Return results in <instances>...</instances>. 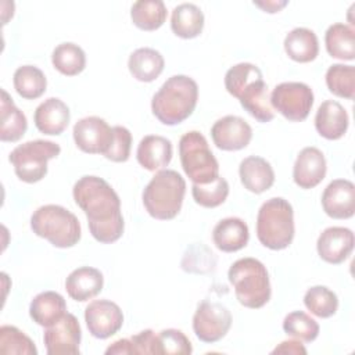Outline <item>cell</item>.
Here are the masks:
<instances>
[{"label": "cell", "mask_w": 355, "mask_h": 355, "mask_svg": "<svg viewBox=\"0 0 355 355\" xmlns=\"http://www.w3.org/2000/svg\"><path fill=\"white\" fill-rule=\"evenodd\" d=\"M76 205L85 212L90 234L103 244L121 239L125 222L121 200L104 179L93 175L82 176L72 189Z\"/></svg>", "instance_id": "obj_1"}, {"label": "cell", "mask_w": 355, "mask_h": 355, "mask_svg": "<svg viewBox=\"0 0 355 355\" xmlns=\"http://www.w3.org/2000/svg\"><path fill=\"white\" fill-rule=\"evenodd\" d=\"M225 87L258 122L265 123L275 118L268 85L257 65L240 62L229 68L225 75Z\"/></svg>", "instance_id": "obj_2"}, {"label": "cell", "mask_w": 355, "mask_h": 355, "mask_svg": "<svg viewBox=\"0 0 355 355\" xmlns=\"http://www.w3.org/2000/svg\"><path fill=\"white\" fill-rule=\"evenodd\" d=\"M198 100L196 80L186 75H173L153 96L151 111L164 125H178L187 119Z\"/></svg>", "instance_id": "obj_3"}, {"label": "cell", "mask_w": 355, "mask_h": 355, "mask_svg": "<svg viewBox=\"0 0 355 355\" xmlns=\"http://www.w3.org/2000/svg\"><path fill=\"white\" fill-rule=\"evenodd\" d=\"M186 182L173 169L158 171L143 190V205L158 220L173 219L182 208Z\"/></svg>", "instance_id": "obj_4"}, {"label": "cell", "mask_w": 355, "mask_h": 355, "mask_svg": "<svg viewBox=\"0 0 355 355\" xmlns=\"http://www.w3.org/2000/svg\"><path fill=\"white\" fill-rule=\"evenodd\" d=\"M227 277L237 301L245 308H262L270 300V282L265 265L255 258H241L229 268Z\"/></svg>", "instance_id": "obj_5"}, {"label": "cell", "mask_w": 355, "mask_h": 355, "mask_svg": "<svg viewBox=\"0 0 355 355\" xmlns=\"http://www.w3.org/2000/svg\"><path fill=\"white\" fill-rule=\"evenodd\" d=\"M257 237L269 250H284L294 239V211L291 204L273 197L265 201L257 215Z\"/></svg>", "instance_id": "obj_6"}, {"label": "cell", "mask_w": 355, "mask_h": 355, "mask_svg": "<svg viewBox=\"0 0 355 355\" xmlns=\"http://www.w3.org/2000/svg\"><path fill=\"white\" fill-rule=\"evenodd\" d=\"M31 229L57 248L73 247L82 236L78 218L67 208L55 204L39 207L31 216Z\"/></svg>", "instance_id": "obj_7"}, {"label": "cell", "mask_w": 355, "mask_h": 355, "mask_svg": "<svg viewBox=\"0 0 355 355\" xmlns=\"http://www.w3.org/2000/svg\"><path fill=\"white\" fill-rule=\"evenodd\" d=\"M179 155L182 168L193 183L207 184L219 176V164L202 133H184L179 140Z\"/></svg>", "instance_id": "obj_8"}, {"label": "cell", "mask_w": 355, "mask_h": 355, "mask_svg": "<svg viewBox=\"0 0 355 355\" xmlns=\"http://www.w3.org/2000/svg\"><path fill=\"white\" fill-rule=\"evenodd\" d=\"M61 147L50 140H31L17 146L10 153L15 175L25 183H36L47 175L49 159L60 155Z\"/></svg>", "instance_id": "obj_9"}, {"label": "cell", "mask_w": 355, "mask_h": 355, "mask_svg": "<svg viewBox=\"0 0 355 355\" xmlns=\"http://www.w3.org/2000/svg\"><path fill=\"white\" fill-rule=\"evenodd\" d=\"M270 105L291 122L306 119L313 105V92L302 82H283L272 90Z\"/></svg>", "instance_id": "obj_10"}, {"label": "cell", "mask_w": 355, "mask_h": 355, "mask_svg": "<svg viewBox=\"0 0 355 355\" xmlns=\"http://www.w3.org/2000/svg\"><path fill=\"white\" fill-rule=\"evenodd\" d=\"M230 326L232 313L225 305L208 300L198 304L193 316V330L198 340L216 343L226 336Z\"/></svg>", "instance_id": "obj_11"}, {"label": "cell", "mask_w": 355, "mask_h": 355, "mask_svg": "<svg viewBox=\"0 0 355 355\" xmlns=\"http://www.w3.org/2000/svg\"><path fill=\"white\" fill-rule=\"evenodd\" d=\"M82 338L75 315L67 312L57 323L46 327L43 341L49 355H78Z\"/></svg>", "instance_id": "obj_12"}, {"label": "cell", "mask_w": 355, "mask_h": 355, "mask_svg": "<svg viewBox=\"0 0 355 355\" xmlns=\"http://www.w3.org/2000/svg\"><path fill=\"white\" fill-rule=\"evenodd\" d=\"M89 333L100 340L114 336L123 324L121 308L110 300H94L85 309Z\"/></svg>", "instance_id": "obj_13"}, {"label": "cell", "mask_w": 355, "mask_h": 355, "mask_svg": "<svg viewBox=\"0 0 355 355\" xmlns=\"http://www.w3.org/2000/svg\"><path fill=\"white\" fill-rule=\"evenodd\" d=\"M73 140L87 154H105L112 140V128L100 116H86L73 125Z\"/></svg>", "instance_id": "obj_14"}, {"label": "cell", "mask_w": 355, "mask_h": 355, "mask_svg": "<svg viewBox=\"0 0 355 355\" xmlns=\"http://www.w3.org/2000/svg\"><path fill=\"white\" fill-rule=\"evenodd\" d=\"M211 137L219 150L237 151L250 144L252 129L243 118L226 115L212 125Z\"/></svg>", "instance_id": "obj_15"}, {"label": "cell", "mask_w": 355, "mask_h": 355, "mask_svg": "<svg viewBox=\"0 0 355 355\" xmlns=\"http://www.w3.org/2000/svg\"><path fill=\"white\" fill-rule=\"evenodd\" d=\"M354 243L355 237L351 229L331 226L324 229L318 237L316 250L324 262L338 265L349 257L354 250Z\"/></svg>", "instance_id": "obj_16"}, {"label": "cell", "mask_w": 355, "mask_h": 355, "mask_svg": "<svg viewBox=\"0 0 355 355\" xmlns=\"http://www.w3.org/2000/svg\"><path fill=\"white\" fill-rule=\"evenodd\" d=\"M322 207L333 219H348L355 212V186L351 180L336 179L322 194Z\"/></svg>", "instance_id": "obj_17"}, {"label": "cell", "mask_w": 355, "mask_h": 355, "mask_svg": "<svg viewBox=\"0 0 355 355\" xmlns=\"http://www.w3.org/2000/svg\"><path fill=\"white\" fill-rule=\"evenodd\" d=\"M326 158L316 147H305L300 151L294 168V183L301 189H312L318 186L326 176Z\"/></svg>", "instance_id": "obj_18"}, {"label": "cell", "mask_w": 355, "mask_h": 355, "mask_svg": "<svg viewBox=\"0 0 355 355\" xmlns=\"http://www.w3.org/2000/svg\"><path fill=\"white\" fill-rule=\"evenodd\" d=\"M69 119L71 114L68 105L57 97H50L40 103L33 115L37 130L49 136L61 135L67 129Z\"/></svg>", "instance_id": "obj_19"}, {"label": "cell", "mask_w": 355, "mask_h": 355, "mask_svg": "<svg viewBox=\"0 0 355 355\" xmlns=\"http://www.w3.org/2000/svg\"><path fill=\"white\" fill-rule=\"evenodd\" d=\"M348 123L349 118L345 108L334 100L323 101L315 115V128L327 140L341 139L348 129Z\"/></svg>", "instance_id": "obj_20"}, {"label": "cell", "mask_w": 355, "mask_h": 355, "mask_svg": "<svg viewBox=\"0 0 355 355\" xmlns=\"http://www.w3.org/2000/svg\"><path fill=\"white\" fill-rule=\"evenodd\" d=\"M239 175L244 189L255 194L269 190L275 183L273 168L265 158L257 155H250L240 162Z\"/></svg>", "instance_id": "obj_21"}, {"label": "cell", "mask_w": 355, "mask_h": 355, "mask_svg": "<svg viewBox=\"0 0 355 355\" xmlns=\"http://www.w3.org/2000/svg\"><path fill=\"white\" fill-rule=\"evenodd\" d=\"M136 158L144 169L151 172L161 171L172 159V143L164 136H144L137 146Z\"/></svg>", "instance_id": "obj_22"}, {"label": "cell", "mask_w": 355, "mask_h": 355, "mask_svg": "<svg viewBox=\"0 0 355 355\" xmlns=\"http://www.w3.org/2000/svg\"><path fill=\"white\" fill-rule=\"evenodd\" d=\"M104 286L103 273L92 266H80L72 270L65 280L68 295L79 302H85L96 297Z\"/></svg>", "instance_id": "obj_23"}, {"label": "cell", "mask_w": 355, "mask_h": 355, "mask_svg": "<svg viewBox=\"0 0 355 355\" xmlns=\"http://www.w3.org/2000/svg\"><path fill=\"white\" fill-rule=\"evenodd\" d=\"M248 239L250 232L247 223L236 216L219 220L212 230L214 244L223 252H234L244 248Z\"/></svg>", "instance_id": "obj_24"}, {"label": "cell", "mask_w": 355, "mask_h": 355, "mask_svg": "<svg viewBox=\"0 0 355 355\" xmlns=\"http://www.w3.org/2000/svg\"><path fill=\"white\" fill-rule=\"evenodd\" d=\"M67 313V304L61 294L43 291L37 294L29 305V315L35 323L49 327L57 323Z\"/></svg>", "instance_id": "obj_25"}, {"label": "cell", "mask_w": 355, "mask_h": 355, "mask_svg": "<svg viewBox=\"0 0 355 355\" xmlns=\"http://www.w3.org/2000/svg\"><path fill=\"white\" fill-rule=\"evenodd\" d=\"M164 57L159 51L151 47H140L135 50L129 60L128 68L132 76L139 82H153L164 71Z\"/></svg>", "instance_id": "obj_26"}, {"label": "cell", "mask_w": 355, "mask_h": 355, "mask_svg": "<svg viewBox=\"0 0 355 355\" xmlns=\"http://www.w3.org/2000/svg\"><path fill=\"white\" fill-rule=\"evenodd\" d=\"M0 140L1 141H18L28 129V121L25 114L15 107L10 94L1 89L0 100Z\"/></svg>", "instance_id": "obj_27"}, {"label": "cell", "mask_w": 355, "mask_h": 355, "mask_svg": "<svg viewBox=\"0 0 355 355\" xmlns=\"http://www.w3.org/2000/svg\"><path fill=\"white\" fill-rule=\"evenodd\" d=\"M171 28L182 39L197 37L204 28V14L196 4L182 3L172 11Z\"/></svg>", "instance_id": "obj_28"}, {"label": "cell", "mask_w": 355, "mask_h": 355, "mask_svg": "<svg viewBox=\"0 0 355 355\" xmlns=\"http://www.w3.org/2000/svg\"><path fill=\"white\" fill-rule=\"evenodd\" d=\"M284 50L297 62H311L319 53L318 37L308 28H294L284 37Z\"/></svg>", "instance_id": "obj_29"}, {"label": "cell", "mask_w": 355, "mask_h": 355, "mask_svg": "<svg viewBox=\"0 0 355 355\" xmlns=\"http://www.w3.org/2000/svg\"><path fill=\"white\" fill-rule=\"evenodd\" d=\"M327 53L333 58L351 61L355 58V32L345 24H333L324 35Z\"/></svg>", "instance_id": "obj_30"}, {"label": "cell", "mask_w": 355, "mask_h": 355, "mask_svg": "<svg viewBox=\"0 0 355 355\" xmlns=\"http://www.w3.org/2000/svg\"><path fill=\"white\" fill-rule=\"evenodd\" d=\"M132 22L141 31H155L166 19V7L161 0H140L130 8Z\"/></svg>", "instance_id": "obj_31"}, {"label": "cell", "mask_w": 355, "mask_h": 355, "mask_svg": "<svg viewBox=\"0 0 355 355\" xmlns=\"http://www.w3.org/2000/svg\"><path fill=\"white\" fill-rule=\"evenodd\" d=\"M12 82L17 93L26 100L39 98L47 87L44 73L33 65L18 67L14 72Z\"/></svg>", "instance_id": "obj_32"}, {"label": "cell", "mask_w": 355, "mask_h": 355, "mask_svg": "<svg viewBox=\"0 0 355 355\" xmlns=\"http://www.w3.org/2000/svg\"><path fill=\"white\" fill-rule=\"evenodd\" d=\"M51 62L60 73L65 76H75L85 69L86 55L78 44L65 42L53 50Z\"/></svg>", "instance_id": "obj_33"}, {"label": "cell", "mask_w": 355, "mask_h": 355, "mask_svg": "<svg viewBox=\"0 0 355 355\" xmlns=\"http://www.w3.org/2000/svg\"><path fill=\"white\" fill-rule=\"evenodd\" d=\"M326 85L334 96L352 100L355 93V68L352 65L333 64L326 71Z\"/></svg>", "instance_id": "obj_34"}, {"label": "cell", "mask_w": 355, "mask_h": 355, "mask_svg": "<svg viewBox=\"0 0 355 355\" xmlns=\"http://www.w3.org/2000/svg\"><path fill=\"white\" fill-rule=\"evenodd\" d=\"M304 304L318 318H330L338 309V298L326 286H313L306 290Z\"/></svg>", "instance_id": "obj_35"}, {"label": "cell", "mask_w": 355, "mask_h": 355, "mask_svg": "<svg viewBox=\"0 0 355 355\" xmlns=\"http://www.w3.org/2000/svg\"><path fill=\"white\" fill-rule=\"evenodd\" d=\"M191 194L194 201L204 208H215L223 204L229 196V183L225 178L218 176L207 184L193 183Z\"/></svg>", "instance_id": "obj_36"}, {"label": "cell", "mask_w": 355, "mask_h": 355, "mask_svg": "<svg viewBox=\"0 0 355 355\" xmlns=\"http://www.w3.org/2000/svg\"><path fill=\"white\" fill-rule=\"evenodd\" d=\"M283 330L290 337L311 343L319 334V324L308 313L302 311H294L284 318Z\"/></svg>", "instance_id": "obj_37"}, {"label": "cell", "mask_w": 355, "mask_h": 355, "mask_svg": "<svg viewBox=\"0 0 355 355\" xmlns=\"http://www.w3.org/2000/svg\"><path fill=\"white\" fill-rule=\"evenodd\" d=\"M0 354L36 355L35 343L15 326L4 324L0 327Z\"/></svg>", "instance_id": "obj_38"}, {"label": "cell", "mask_w": 355, "mask_h": 355, "mask_svg": "<svg viewBox=\"0 0 355 355\" xmlns=\"http://www.w3.org/2000/svg\"><path fill=\"white\" fill-rule=\"evenodd\" d=\"M130 147L132 133L125 126L116 125L112 128V140L104 157L114 162H125L130 155Z\"/></svg>", "instance_id": "obj_39"}, {"label": "cell", "mask_w": 355, "mask_h": 355, "mask_svg": "<svg viewBox=\"0 0 355 355\" xmlns=\"http://www.w3.org/2000/svg\"><path fill=\"white\" fill-rule=\"evenodd\" d=\"M161 354L189 355L193 351L190 340L186 334L176 329H165L158 333Z\"/></svg>", "instance_id": "obj_40"}, {"label": "cell", "mask_w": 355, "mask_h": 355, "mask_svg": "<svg viewBox=\"0 0 355 355\" xmlns=\"http://www.w3.org/2000/svg\"><path fill=\"white\" fill-rule=\"evenodd\" d=\"M130 341L133 347V354H161L158 334H155L150 329L132 336Z\"/></svg>", "instance_id": "obj_41"}, {"label": "cell", "mask_w": 355, "mask_h": 355, "mask_svg": "<svg viewBox=\"0 0 355 355\" xmlns=\"http://www.w3.org/2000/svg\"><path fill=\"white\" fill-rule=\"evenodd\" d=\"M272 354H293V355H305L306 349L300 341L294 340H287L282 341L273 351Z\"/></svg>", "instance_id": "obj_42"}, {"label": "cell", "mask_w": 355, "mask_h": 355, "mask_svg": "<svg viewBox=\"0 0 355 355\" xmlns=\"http://www.w3.org/2000/svg\"><path fill=\"white\" fill-rule=\"evenodd\" d=\"M107 355H125V354H133V347H132V341L130 338H121L114 341L107 349H105Z\"/></svg>", "instance_id": "obj_43"}, {"label": "cell", "mask_w": 355, "mask_h": 355, "mask_svg": "<svg viewBox=\"0 0 355 355\" xmlns=\"http://www.w3.org/2000/svg\"><path fill=\"white\" fill-rule=\"evenodd\" d=\"M254 4L259 8H262L265 12H277L283 7L287 6V1H254Z\"/></svg>", "instance_id": "obj_44"}]
</instances>
